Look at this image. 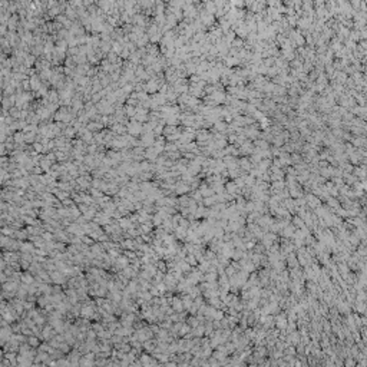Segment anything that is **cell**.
<instances>
[{
	"label": "cell",
	"mask_w": 367,
	"mask_h": 367,
	"mask_svg": "<svg viewBox=\"0 0 367 367\" xmlns=\"http://www.w3.org/2000/svg\"><path fill=\"white\" fill-rule=\"evenodd\" d=\"M50 278H52V281L55 284H63L65 281H66V275H65L63 271H60V270L52 271V273H50Z\"/></svg>",
	"instance_id": "1"
},
{
	"label": "cell",
	"mask_w": 367,
	"mask_h": 367,
	"mask_svg": "<svg viewBox=\"0 0 367 367\" xmlns=\"http://www.w3.org/2000/svg\"><path fill=\"white\" fill-rule=\"evenodd\" d=\"M171 306L174 307L175 313H182L184 308H185L182 298H179V297H174V298H172V304H171Z\"/></svg>",
	"instance_id": "2"
},
{
	"label": "cell",
	"mask_w": 367,
	"mask_h": 367,
	"mask_svg": "<svg viewBox=\"0 0 367 367\" xmlns=\"http://www.w3.org/2000/svg\"><path fill=\"white\" fill-rule=\"evenodd\" d=\"M20 280H22L23 284H27V285L33 284V283H34V275H32L30 273H25V274H22Z\"/></svg>",
	"instance_id": "3"
},
{
	"label": "cell",
	"mask_w": 367,
	"mask_h": 367,
	"mask_svg": "<svg viewBox=\"0 0 367 367\" xmlns=\"http://www.w3.org/2000/svg\"><path fill=\"white\" fill-rule=\"evenodd\" d=\"M189 188L185 185V184H182V182H178L176 184V187H175V194H178V195H182V194H185V192L188 191Z\"/></svg>",
	"instance_id": "4"
},
{
	"label": "cell",
	"mask_w": 367,
	"mask_h": 367,
	"mask_svg": "<svg viewBox=\"0 0 367 367\" xmlns=\"http://www.w3.org/2000/svg\"><path fill=\"white\" fill-rule=\"evenodd\" d=\"M141 363L145 364V366H149V364H156L158 361L156 360H152L148 354H142V356H141Z\"/></svg>",
	"instance_id": "5"
},
{
	"label": "cell",
	"mask_w": 367,
	"mask_h": 367,
	"mask_svg": "<svg viewBox=\"0 0 367 367\" xmlns=\"http://www.w3.org/2000/svg\"><path fill=\"white\" fill-rule=\"evenodd\" d=\"M38 337H39V336H38ZM38 337H34V336H29V337H27V343H29L32 347H34V348L39 347V346H40V341H39Z\"/></svg>",
	"instance_id": "6"
},
{
	"label": "cell",
	"mask_w": 367,
	"mask_h": 367,
	"mask_svg": "<svg viewBox=\"0 0 367 367\" xmlns=\"http://www.w3.org/2000/svg\"><path fill=\"white\" fill-rule=\"evenodd\" d=\"M27 234H29L27 231H20V229H16V231H15V235H13V237H15L16 240H20V241H22L23 238H26V237H27Z\"/></svg>",
	"instance_id": "7"
},
{
	"label": "cell",
	"mask_w": 367,
	"mask_h": 367,
	"mask_svg": "<svg viewBox=\"0 0 367 367\" xmlns=\"http://www.w3.org/2000/svg\"><path fill=\"white\" fill-rule=\"evenodd\" d=\"M143 348H145L146 351H154V350H155L154 341H151V340H146V341H143Z\"/></svg>",
	"instance_id": "8"
},
{
	"label": "cell",
	"mask_w": 367,
	"mask_h": 367,
	"mask_svg": "<svg viewBox=\"0 0 367 367\" xmlns=\"http://www.w3.org/2000/svg\"><path fill=\"white\" fill-rule=\"evenodd\" d=\"M182 301H184V306L185 307H191V300H189V297L188 296H185V297H182Z\"/></svg>",
	"instance_id": "9"
},
{
	"label": "cell",
	"mask_w": 367,
	"mask_h": 367,
	"mask_svg": "<svg viewBox=\"0 0 367 367\" xmlns=\"http://www.w3.org/2000/svg\"><path fill=\"white\" fill-rule=\"evenodd\" d=\"M187 261L189 262V264H197V260L192 257V255H189V257H187Z\"/></svg>",
	"instance_id": "10"
}]
</instances>
